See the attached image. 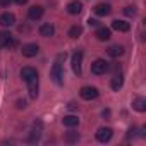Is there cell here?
<instances>
[{"mask_svg": "<svg viewBox=\"0 0 146 146\" xmlns=\"http://www.w3.org/2000/svg\"><path fill=\"white\" fill-rule=\"evenodd\" d=\"M62 58H65V53L64 55H58V58H57V62L53 64V67H52V70H50V78L57 83V84H62V78H64V70H62V64H60V60Z\"/></svg>", "mask_w": 146, "mask_h": 146, "instance_id": "1", "label": "cell"}, {"mask_svg": "<svg viewBox=\"0 0 146 146\" xmlns=\"http://www.w3.org/2000/svg\"><path fill=\"white\" fill-rule=\"evenodd\" d=\"M108 70V62L103 60V58H96L93 64H91V72L95 76H102Z\"/></svg>", "mask_w": 146, "mask_h": 146, "instance_id": "2", "label": "cell"}, {"mask_svg": "<svg viewBox=\"0 0 146 146\" xmlns=\"http://www.w3.org/2000/svg\"><path fill=\"white\" fill-rule=\"evenodd\" d=\"M79 95H81V98H83V100L91 102V100L98 98V95H100V93H98V90H96L95 86H84V88H81Z\"/></svg>", "mask_w": 146, "mask_h": 146, "instance_id": "3", "label": "cell"}, {"mask_svg": "<svg viewBox=\"0 0 146 146\" xmlns=\"http://www.w3.org/2000/svg\"><path fill=\"white\" fill-rule=\"evenodd\" d=\"M70 64H72V70H74L76 74L79 76V74H81V64H83V52H81V50H78V52L72 53Z\"/></svg>", "mask_w": 146, "mask_h": 146, "instance_id": "4", "label": "cell"}, {"mask_svg": "<svg viewBox=\"0 0 146 146\" xmlns=\"http://www.w3.org/2000/svg\"><path fill=\"white\" fill-rule=\"evenodd\" d=\"M112 134H113V131H112L110 127H100V129L96 131V141H100V143H108V141L112 139Z\"/></svg>", "mask_w": 146, "mask_h": 146, "instance_id": "5", "label": "cell"}, {"mask_svg": "<svg viewBox=\"0 0 146 146\" xmlns=\"http://www.w3.org/2000/svg\"><path fill=\"white\" fill-rule=\"evenodd\" d=\"M14 24H16V16L12 12H4L0 16V26L2 28H11Z\"/></svg>", "mask_w": 146, "mask_h": 146, "instance_id": "6", "label": "cell"}, {"mask_svg": "<svg viewBox=\"0 0 146 146\" xmlns=\"http://www.w3.org/2000/svg\"><path fill=\"white\" fill-rule=\"evenodd\" d=\"M38 52H40V46H38L36 43H28V45H24V46H23V55H24V57H28V58L36 57V55H38Z\"/></svg>", "mask_w": 146, "mask_h": 146, "instance_id": "7", "label": "cell"}, {"mask_svg": "<svg viewBox=\"0 0 146 146\" xmlns=\"http://www.w3.org/2000/svg\"><path fill=\"white\" fill-rule=\"evenodd\" d=\"M16 41L12 40V35L9 33V31H2L0 33V46H4V48H9V46H12Z\"/></svg>", "mask_w": 146, "mask_h": 146, "instance_id": "8", "label": "cell"}, {"mask_svg": "<svg viewBox=\"0 0 146 146\" xmlns=\"http://www.w3.org/2000/svg\"><path fill=\"white\" fill-rule=\"evenodd\" d=\"M43 12H45V9H43L41 5H33V7L28 11V17H29L31 21H38V19L43 16Z\"/></svg>", "mask_w": 146, "mask_h": 146, "instance_id": "9", "label": "cell"}, {"mask_svg": "<svg viewBox=\"0 0 146 146\" xmlns=\"http://www.w3.org/2000/svg\"><path fill=\"white\" fill-rule=\"evenodd\" d=\"M28 91H29V98H36L38 96V76L36 78H33V79H29L28 83Z\"/></svg>", "mask_w": 146, "mask_h": 146, "instance_id": "10", "label": "cell"}, {"mask_svg": "<svg viewBox=\"0 0 146 146\" xmlns=\"http://www.w3.org/2000/svg\"><path fill=\"white\" fill-rule=\"evenodd\" d=\"M38 76V72H36V69H33V67H23L21 69V78L28 83L29 79H33V78H36Z\"/></svg>", "mask_w": 146, "mask_h": 146, "instance_id": "11", "label": "cell"}, {"mask_svg": "<svg viewBox=\"0 0 146 146\" xmlns=\"http://www.w3.org/2000/svg\"><path fill=\"white\" fill-rule=\"evenodd\" d=\"M53 33H55L53 24L45 23V24H41V26H40V35H41L43 38H50V36H53Z\"/></svg>", "mask_w": 146, "mask_h": 146, "instance_id": "12", "label": "cell"}, {"mask_svg": "<svg viewBox=\"0 0 146 146\" xmlns=\"http://www.w3.org/2000/svg\"><path fill=\"white\" fill-rule=\"evenodd\" d=\"M81 11H83V4L78 2V0H74V2H70L67 5V12L70 16H78V14H81Z\"/></svg>", "mask_w": 146, "mask_h": 146, "instance_id": "13", "label": "cell"}, {"mask_svg": "<svg viewBox=\"0 0 146 146\" xmlns=\"http://www.w3.org/2000/svg\"><path fill=\"white\" fill-rule=\"evenodd\" d=\"M112 28H113L115 31H120V33H127V31L131 29V24H129V23H125V21H119V19H115V21L112 23Z\"/></svg>", "mask_w": 146, "mask_h": 146, "instance_id": "14", "label": "cell"}, {"mask_svg": "<svg viewBox=\"0 0 146 146\" xmlns=\"http://www.w3.org/2000/svg\"><path fill=\"white\" fill-rule=\"evenodd\" d=\"M95 36H96L100 41H107V40H110L112 33H110V29H108V28H98V29H96V33H95Z\"/></svg>", "mask_w": 146, "mask_h": 146, "instance_id": "15", "label": "cell"}, {"mask_svg": "<svg viewBox=\"0 0 146 146\" xmlns=\"http://www.w3.org/2000/svg\"><path fill=\"white\" fill-rule=\"evenodd\" d=\"M62 124H64L65 127H76V125L79 124V119H78L76 115H65V117L62 119Z\"/></svg>", "mask_w": 146, "mask_h": 146, "instance_id": "16", "label": "cell"}, {"mask_svg": "<svg viewBox=\"0 0 146 146\" xmlns=\"http://www.w3.org/2000/svg\"><path fill=\"white\" fill-rule=\"evenodd\" d=\"M93 11H95L96 16H102V17H103V16H108V14H110V5H108V4H98Z\"/></svg>", "mask_w": 146, "mask_h": 146, "instance_id": "17", "label": "cell"}, {"mask_svg": "<svg viewBox=\"0 0 146 146\" xmlns=\"http://www.w3.org/2000/svg\"><path fill=\"white\" fill-rule=\"evenodd\" d=\"M132 108L137 110V112H146V100L141 98V96H137V98L132 102Z\"/></svg>", "mask_w": 146, "mask_h": 146, "instance_id": "18", "label": "cell"}, {"mask_svg": "<svg viewBox=\"0 0 146 146\" xmlns=\"http://www.w3.org/2000/svg\"><path fill=\"white\" fill-rule=\"evenodd\" d=\"M122 53H124V46H120V45H113V46H110V48H108V55H110V57H113V58L120 57Z\"/></svg>", "mask_w": 146, "mask_h": 146, "instance_id": "19", "label": "cell"}, {"mask_svg": "<svg viewBox=\"0 0 146 146\" xmlns=\"http://www.w3.org/2000/svg\"><path fill=\"white\" fill-rule=\"evenodd\" d=\"M122 84H124V78H122V76H115V78L112 79V83H110V86H112L113 91H119V90L122 88Z\"/></svg>", "mask_w": 146, "mask_h": 146, "instance_id": "20", "label": "cell"}, {"mask_svg": "<svg viewBox=\"0 0 146 146\" xmlns=\"http://www.w3.org/2000/svg\"><path fill=\"white\" fill-rule=\"evenodd\" d=\"M81 33H83V28H81L79 24L72 26V28L69 29V36H70V38H79V36H81Z\"/></svg>", "mask_w": 146, "mask_h": 146, "instance_id": "21", "label": "cell"}, {"mask_svg": "<svg viewBox=\"0 0 146 146\" xmlns=\"http://www.w3.org/2000/svg\"><path fill=\"white\" fill-rule=\"evenodd\" d=\"M78 139H79V134H78V132H72V131L67 132V136H65V141H67V143H74V141H78Z\"/></svg>", "mask_w": 146, "mask_h": 146, "instance_id": "22", "label": "cell"}, {"mask_svg": "<svg viewBox=\"0 0 146 146\" xmlns=\"http://www.w3.org/2000/svg\"><path fill=\"white\" fill-rule=\"evenodd\" d=\"M136 12H137V11H136V7H134V5H127V7L124 9V14H125L127 17H134V16H136Z\"/></svg>", "mask_w": 146, "mask_h": 146, "instance_id": "23", "label": "cell"}, {"mask_svg": "<svg viewBox=\"0 0 146 146\" xmlns=\"http://www.w3.org/2000/svg\"><path fill=\"white\" fill-rule=\"evenodd\" d=\"M38 139H40V131H33L31 136H29V141L33 143V141H38Z\"/></svg>", "mask_w": 146, "mask_h": 146, "instance_id": "24", "label": "cell"}, {"mask_svg": "<svg viewBox=\"0 0 146 146\" xmlns=\"http://www.w3.org/2000/svg\"><path fill=\"white\" fill-rule=\"evenodd\" d=\"M12 0H0V7H9Z\"/></svg>", "mask_w": 146, "mask_h": 146, "instance_id": "25", "label": "cell"}, {"mask_svg": "<svg viewBox=\"0 0 146 146\" xmlns=\"http://www.w3.org/2000/svg\"><path fill=\"white\" fill-rule=\"evenodd\" d=\"M17 108H26V102L24 100H19L17 102Z\"/></svg>", "mask_w": 146, "mask_h": 146, "instance_id": "26", "label": "cell"}, {"mask_svg": "<svg viewBox=\"0 0 146 146\" xmlns=\"http://www.w3.org/2000/svg\"><path fill=\"white\" fill-rule=\"evenodd\" d=\"M88 24L95 28V26H98V21H96V19H90V21H88Z\"/></svg>", "mask_w": 146, "mask_h": 146, "instance_id": "27", "label": "cell"}, {"mask_svg": "<svg viewBox=\"0 0 146 146\" xmlns=\"http://www.w3.org/2000/svg\"><path fill=\"white\" fill-rule=\"evenodd\" d=\"M14 2H16V4H19V5H24L28 0H14Z\"/></svg>", "mask_w": 146, "mask_h": 146, "instance_id": "28", "label": "cell"}]
</instances>
